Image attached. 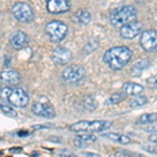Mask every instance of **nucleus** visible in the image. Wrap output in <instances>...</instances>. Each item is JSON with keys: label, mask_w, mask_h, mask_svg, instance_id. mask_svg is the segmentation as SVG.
I'll return each mask as SVG.
<instances>
[{"label": "nucleus", "mask_w": 157, "mask_h": 157, "mask_svg": "<svg viewBox=\"0 0 157 157\" xmlns=\"http://www.w3.org/2000/svg\"><path fill=\"white\" fill-rule=\"evenodd\" d=\"M132 50L126 46H116L108 49L104 55V62L112 70H121L130 62Z\"/></svg>", "instance_id": "1"}, {"label": "nucleus", "mask_w": 157, "mask_h": 157, "mask_svg": "<svg viewBox=\"0 0 157 157\" xmlns=\"http://www.w3.org/2000/svg\"><path fill=\"white\" fill-rule=\"evenodd\" d=\"M137 17L136 9L132 6H124L116 7L110 13V22L113 26H124V25L135 21Z\"/></svg>", "instance_id": "2"}, {"label": "nucleus", "mask_w": 157, "mask_h": 157, "mask_svg": "<svg viewBox=\"0 0 157 157\" xmlns=\"http://www.w3.org/2000/svg\"><path fill=\"white\" fill-rule=\"evenodd\" d=\"M45 33L50 41L55 43H59L66 38L68 33V26L62 21H55L48 22L45 26Z\"/></svg>", "instance_id": "3"}, {"label": "nucleus", "mask_w": 157, "mask_h": 157, "mask_svg": "<svg viewBox=\"0 0 157 157\" xmlns=\"http://www.w3.org/2000/svg\"><path fill=\"white\" fill-rule=\"evenodd\" d=\"M13 15L15 19L18 20L22 23H27V22L33 21L35 18V14L33 11L32 6L25 2H18L12 9Z\"/></svg>", "instance_id": "4"}, {"label": "nucleus", "mask_w": 157, "mask_h": 157, "mask_svg": "<svg viewBox=\"0 0 157 157\" xmlns=\"http://www.w3.org/2000/svg\"><path fill=\"white\" fill-rule=\"evenodd\" d=\"M85 69L82 66L73 65L67 67L62 72V81L66 84H77L85 78Z\"/></svg>", "instance_id": "5"}, {"label": "nucleus", "mask_w": 157, "mask_h": 157, "mask_svg": "<svg viewBox=\"0 0 157 157\" xmlns=\"http://www.w3.org/2000/svg\"><path fill=\"white\" fill-rule=\"evenodd\" d=\"M140 45L148 52H157V32L146 30L140 37Z\"/></svg>", "instance_id": "6"}, {"label": "nucleus", "mask_w": 157, "mask_h": 157, "mask_svg": "<svg viewBox=\"0 0 157 157\" xmlns=\"http://www.w3.org/2000/svg\"><path fill=\"white\" fill-rule=\"evenodd\" d=\"M6 101L11 105L15 106V107L23 108L29 104V97L23 89H21V88H15V89L12 90L11 94H10V97Z\"/></svg>", "instance_id": "7"}, {"label": "nucleus", "mask_w": 157, "mask_h": 157, "mask_svg": "<svg viewBox=\"0 0 157 157\" xmlns=\"http://www.w3.org/2000/svg\"><path fill=\"white\" fill-rule=\"evenodd\" d=\"M32 111L34 112V114L40 116V117L54 118L56 116L55 108L48 103H41V102L34 103V105L32 107Z\"/></svg>", "instance_id": "8"}, {"label": "nucleus", "mask_w": 157, "mask_h": 157, "mask_svg": "<svg viewBox=\"0 0 157 157\" xmlns=\"http://www.w3.org/2000/svg\"><path fill=\"white\" fill-rule=\"evenodd\" d=\"M52 59L57 65H66L71 61L72 54L69 49L65 47H56L52 52Z\"/></svg>", "instance_id": "9"}, {"label": "nucleus", "mask_w": 157, "mask_h": 157, "mask_svg": "<svg viewBox=\"0 0 157 157\" xmlns=\"http://www.w3.org/2000/svg\"><path fill=\"white\" fill-rule=\"evenodd\" d=\"M143 30V24L139 21H133L121 27L120 35L124 39H133Z\"/></svg>", "instance_id": "10"}, {"label": "nucleus", "mask_w": 157, "mask_h": 157, "mask_svg": "<svg viewBox=\"0 0 157 157\" xmlns=\"http://www.w3.org/2000/svg\"><path fill=\"white\" fill-rule=\"evenodd\" d=\"M47 11L52 14H62L70 11V2L67 0H50L46 3Z\"/></svg>", "instance_id": "11"}, {"label": "nucleus", "mask_w": 157, "mask_h": 157, "mask_svg": "<svg viewBox=\"0 0 157 157\" xmlns=\"http://www.w3.org/2000/svg\"><path fill=\"white\" fill-rule=\"evenodd\" d=\"M10 43L15 49H22L26 47L29 43V38L25 33L18 30L13 33L10 37Z\"/></svg>", "instance_id": "12"}, {"label": "nucleus", "mask_w": 157, "mask_h": 157, "mask_svg": "<svg viewBox=\"0 0 157 157\" xmlns=\"http://www.w3.org/2000/svg\"><path fill=\"white\" fill-rule=\"evenodd\" d=\"M21 81V75L16 70H4L0 72V83L6 85H17Z\"/></svg>", "instance_id": "13"}, {"label": "nucleus", "mask_w": 157, "mask_h": 157, "mask_svg": "<svg viewBox=\"0 0 157 157\" xmlns=\"http://www.w3.org/2000/svg\"><path fill=\"white\" fill-rule=\"evenodd\" d=\"M121 89H123V92L126 95L129 94V95H132V97H138V95H140V93H143L144 87L141 85L137 84V83L128 82L123 85Z\"/></svg>", "instance_id": "14"}, {"label": "nucleus", "mask_w": 157, "mask_h": 157, "mask_svg": "<svg viewBox=\"0 0 157 157\" xmlns=\"http://www.w3.org/2000/svg\"><path fill=\"white\" fill-rule=\"evenodd\" d=\"M111 125H112V123L109 121H93L89 123V127H88L87 131L91 133L103 132V131L110 128Z\"/></svg>", "instance_id": "15"}, {"label": "nucleus", "mask_w": 157, "mask_h": 157, "mask_svg": "<svg viewBox=\"0 0 157 157\" xmlns=\"http://www.w3.org/2000/svg\"><path fill=\"white\" fill-rule=\"evenodd\" d=\"M150 65L151 63L148 59H143L133 65L132 68H131V72H132L134 77H139L146 69H148L150 67Z\"/></svg>", "instance_id": "16"}, {"label": "nucleus", "mask_w": 157, "mask_h": 157, "mask_svg": "<svg viewBox=\"0 0 157 157\" xmlns=\"http://www.w3.org/2000/svg\"><path fill=\"white\" fill-rule=\"evenodd\" d=\"M75 21L78 22V23L82 24V25H87L89 22L91 21V14L86 10H78L75 14Z\"/></svg>", "instance_id": "17"}, {"label": "nucleus", "mask_w": 157, "mask_h": 157, "mask_svg": "<svg viewBox=\"0 0 157 157\" xmlns=\"http://www.w3.org/2000/svg\"><path fill=\"white\" fill-rule=\"evenodd\" d=\"M89 123L90 121H78L75 124H72L71 126L69 127L70 131L72 132H85V131L88 130V127H89Z\"/></svg>", "instance_id": "18"}, {"label": "nucleus", "mask_w": 157, "mask_h": 157, "mask_svg": "<svg viewBox=\"0 0 157 157\" xmlns=\"http://www.w3.org/2000/svg\"><path fill=\"white\" fill-rule=\"evenodd\" d=\"M98 46H100V41H98V39L92 38V39H90L89 41L86 43V45L84 46L85 54H91V52H93L94 50H97L98 48Z\"/></svg>", "instance_id": "19"}, {"label": "nucleus", "mask_w": 157, "mask_h": 157, "mask_svg": "<svg viewBox=\"0 0 157 157\" xmlns=\"http://www.w3.org/2000/svg\"><path fill=\"white\" fill-rule=\"evenodd\" d=\"M148 100H147L146 97H141V95H138V97H135L132 100H130L129 102V105L132 108H137V107H141V106L146 105Z\"/></svg>", "instance_id": "20"}, {"label": "nucleus", "mask_w": 157, "mask_h": 157, "mask_svg": "<svg viewBox=\"0 0 157 157\" xmlns=\"http://www.w3.org/2000/svg\"><path fill=\"white\" fill-rule=\"evenodd\" d=\"M157 121V113H146L139 117V124H152Z\"/></svg>", "instance_id": "21"}, {"label": "nucleus", "mask_w": 157, "mask_h": 157, "mask_svg": "<svg viewBox=\"0 0 157 157\" xmlns=\"http://www.w3.org/2000/svg\"><path fill=\"white\" fill-rule=\"evenodd\" d=\"M125 98H126L125 93H113V94L107 100L106 104H107V105H115V104L121 103V101L125 100Z\"/></svg>", "instance_id": "22"}, {"label": "nucleus", "mask_w": 157, "mask_h": 157, "mask_svg": "<svg viewBox=\"0 0 157 157\" xmlns=\"http://www.w3.org/2000/svg\"><path fill=\"white\" fill-rule=\"evenodd\" d=\"M83 104H84V107L87 109V110H89V111L95 110L97 107H98V102L93 97H87L84 100Z\"/></svg>", "instance_id": "23"}, {"label": "nucleus", "mask_w": 157, "mask_h": 157, "mask_svg": "<svg viewBox=\"0 0 157 157\" xmlns=\"http://www.w3.org/2000/svg\"><path fill=\"white\" fill-rule=\"evenodd\" d=\"M0 110L2 111L3 113H6V115L11 116V117H16L17 115V112L16 110H14V108L10 107L9 105H4V104H0Z\"/></svg>", "instance_id": "24"}, {"label": "nucleus", "mask_w": 157, "mask_h": 157, "mask_svg": "<svg viewBox=\"0 0 157 157\" xmlns=\"http://www.w3.org/2000/svg\"><path fill=\"white\" fill-rule=\"evenodd\" d=\"M78 139L80 140L84 141L85 144H90V143H93V141L97 140V137L94 135H91V134H83V135H78Z\"/></svg>", "instance_id": "25"}, {"label": "nucleus", "mask_w": 157, "mask_h": 157, "mask_svg": "<svg viewBox=\"0 0 157 157\" xmlns=\"http://www.w3.org/2000/svg\"><path fill=\"white\" fill-rule=\"evenodd\" d=\"M143 149L145 150L146 152H149V153H152V154H157V147L154 146V145H145L143 146Z\"/></svg>", "instance_id": "26"}, {"label": "nucleus", "mask_w": 157, "mask_h": 157, "mask_svg": "<svg viewBox=\"0 0 157 157\" xmlns=\"http://www.w3.org/2000/svg\"><path fill=\"white\" fill-rule=\"evenodd\" d=\"M12 90L13 89H11V88H9V87L2 88L1 91H0V95H1L2 98H4V100H7L9 97H10V94H11Z\"/></svg>", "instance_id": "27"}, {"label": "nucleus", "mask_w": 157, "mask_h": 157, "mask_svg": "<svg viewBox=\"0 0 157 157\" xmlns=\"http://www.w3.org/2000/svg\"><path fill=\"white\" fill-rule=\"evenodd\" d=\"M106 138H109L113 141H118L120 140V137H121V134H117V133H107V134H104Z\"/></svg>", "instance_id": "28"}, {"label": "nucleus", "mask_w": 157, "mask_h": 157, "mask_svg": "<svg viewBox=\"0 0 157 157\" xmlns=\"http://www.w3.org/2000/svg\"><path fill=\"white\" fill-rule=\"evenodd\" d=\"M59 156H60V157H77V156L75 155V154L72 153L71 151L66 150V149L59 151Z\"/></svg>", "instance_id": "29"}, {"label": "nucleus", "mask_w": 157, "mask_h": 157, "mask_svg": "<svg viewBox=\"0 0 157 157\" xmlns=\"http://www.w3.org/2000/svg\"><path fill=\"white\" fill-rule=\"evenodd\" d=\"M147 83H148V85L150 86L152 88H156L157 87V77L155 75H152L147 80Z\"/></svg>", "instance_id": "30"}, {"label": "nucleus", "mask_w": 157, "mask_h": 157, "mask_svg": "<svg viewBox=\"0 0 157 157\" xmlns=\"http://www.w3.org/2000/svg\"><path fill=\"white\" fill-rule=\"evenodd\" d=\"M114 157H131V155L126 151H118L115 153Z\"/></svg>", "instance_id": "31"}, {"label": "nucleus", "mask_w": 157, "mask_h": 157, "mask_svg": "<svg viewBox=\"0 0 157 157\" xmlns=\"http://www.w3.org/2000/svg\"><path fill=\"white\" fill-rule=\"evenodd\" d=\"M75 145L78 147V148H86L87 147V144H85L84 141L80 140V139H75Z\"/></svg>", "instance_id": "32"}, {"label": "nucleus", "mask_w": 157, "mask_h": 157, "mask_svg": "<svg viewBox=\"0 0 157 157\" xmlns=\"http://www.w3.org/2000/svg\"><path fill=\"white\" fill-rule=\"evenodd\" d=\"M145 131H147V132H151V133H156L157 132V125L149 126V127H147L145 129Z\"/></svg>", "instance_id": "33"}, {"label": "nucleus", "mask_w": 157, "mask_h": 157, "mask_svg": "<svg viewBox=\"0 0 157 157\" xmlns=\"http://www.w3.org/2000/svg\"><path fill=\"white\" fill-rule=\"evenodd\" d=\"M49 125H35L33 126V130H40V129H48Z\"/></svg>", "instance_id": "34"}, {"label": "nucleus", "mask_w": 157, "mask_h": 157, "mask_svg": "<svg viewBox=\"0 0 157 157\" xmlns=\"http://www.w3.org/2000/svg\"><path fill=\"white\" fill-rule=\"evenodd\" d=\"M149 140L153 144H157V134H152L149 136Z\"/></svg>", "instance_id": "35"}, {"label": "nucleus", "mask_w": 157, "mask_h": 157, "mask_svg": "<svg viewBox=\"0 0 157 157\" xmlns=\"http://www.w3.org/2000/svg\"><path fill=\"white\" fill-rule=\"evenodd\" d=\"M29 133L27 132V131H19L18 132V136H20V137H23V136H29Z\"/></svg>", "instance_id": "36"}, {"label": "nucleus", "mask_w": 157, "mask_h": 157, "mask_svg": "<svg viewBox=\"0 0 157 157\" xmlns=\"http://www.w3.org/2000/svg\"><path fill=\"white\" fill-rule=\"evenodd\" d=\"M10 151L14 152V153H18V152L22 151V148H12V149H10Z\"/></svg>", "instance_id": "37"}, {"label": "nucleus", "mask_w": 157, "mask_h": 157, "mask_svg": "<svg viewBox=\"0 0 157 157\" xmlns=\"http://www.w3.org/2000/svg\"><path fill=\"white\" fill-rule=\"evenodd\" d=\"M86 156H87V157H101L100 155H98V154H97V153H90V152L86 154Z\"/></svg>", "instance_id": "38"}, {"label": "nucleus", "mask_w": 157, "mask_h": 157, "mask_svg": "<svg viewBox=\"0 0 157 157\" xmlns=\"http://www.w3.org/2000/svg\"><path fill=\"white\" fill-rule=\"evenodd\" d=\"M1 89H2V84L0 83V91H1Z\"/></svg>", "instance_id": "39"}, {"label": "nucleus", "mask_w": 157, "mask_h": 157, "mask_svg": "<svg viewBox=\"0 0 157 157\" xmlns=\"http://www.w3.org/2000/svg\"><path fill=\"white\" fill-rule=\"evenodd\" d=\"M1 154H2V153H1V152H0V155H1Z\"/></svg>", "instance_id": "40"}]
</instances>
